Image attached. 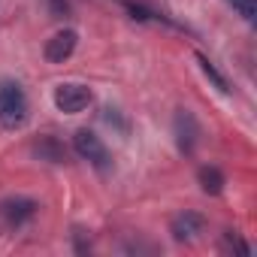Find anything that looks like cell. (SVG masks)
<instances>
[{"label": "cell", "instance_id": "277c9868", "mask_svg": "<svg viewBox=\"0 0 257 257\" xmlns=\"http://www.w3.org/2000/svg\"><path fill=\"white\" fill-rule=\"evenodd\" d=\"M73 149H76V155L82 161L94 164L97 170H106L109 167V149L103 146V140L94 131H88V127H82V131L73 134Z\"/></svg>", "mask_w": 257, "mask_h": 257}, {"label": "cell", "instance_id": "ba28073f", "mask_svg": "<svg viewBox=\"0 0 257 257\" xmlns=\"http://www.w3.org/2000/svg\"><path fill=\"white\" fill-rule=\"evenodd\" d=\"M200 188L206 191V194H221L224 191V173L218 170V167H203L200 170Z\"/></svg>", "mask_w": 257, "mask_h": 257}, {"label": "cell", "instance_id": "3957f363", "mask_svg": "<svg viewBox=\"0 0 257 257\" xmlns=\"http://www.w3.org/2000/svg\"><path fill=\"white\" fill-rule=\"evenodd\" d=\"M91 100H94V94L82 82H61L55 88V106H58V112L79 115V112H85L91 106Z\"/></svg>", "mask_w": 257, "mask_h": 257}, {"label": "cell", "instance_id": "30bf717a", "mask_svg": "<svg viewBox=\"0 0 257 257\" xmlns=\"http://www.w3.org/2000/svg\"><path fill=\"white\" fill-rule=\"evenodd\" d=\"M227 4H230V7H233V13H236V16H242L248 25L257 19V0H227Z\"/></svg>", "mask_w": 257, "mask_h": 257}, {"label": "cell", "instance_id": "9c48e42d", "mask_svg": "<svg viewBox=\"0 0 257 257\" xmlns=\"http://www.w3.org/2000/svg\"><path fill=\"white\" fill-rule=\"evenodd\" d=\"M197 61H200V70L206 73V79H212L218 91H224V94H230V85H227V79H224V76L218 73V67H215V64H212V61H209L206 55H197Z\"/></svg>", "mask_w": 257, "mask_h": 257}, {"label": "cell", "instance_id": "52a82bcc", "mask_svg": "<svg viewBox=\"0 0 257 257\" xmlns=\"http://www.w3.org/2000/svg\"><path fill=\"white\" fill-rule=\"evenodd\" d=\"M203 230H206V218H203L200 212H191V209L179 212V215L170 221V233H173L176 242H194Z\"/></svg>", "mask_w": 257, "mask_h": 257}, {"label": "cell", "instance_id": "8fae6325", "mask_svg": "<svg viewBox=\"0 0 257 257\" xmlns=\"http://www.w3.org/2000/svg\"><path fill=\"white\" fill-rule=\"evenodd\" d=\"M224 248H227V251H239V254H251L248 242H242L236 233H224Z\"/></svg>", "mask_w": 257, "mask_h": 257}, {"label": "cell", "instance_id": "7a4b0ae2", "mask_svg": "<svg viewBox=\"0 0 257 257\" xmlns=\"http://www.w3.org/2000/svg\"><path fill=\"white\" fill-rule=\"evenodd\" d=\"M40 212V203L31 197H10L0 203V227L4 230H22L25 224H31Z\"/></svg>", "mask_w": 257, "mask_h": 257}, {"label": "cell", "instance_id": "6da1fadb", "mask_svg": "<svg viewBox=\"0 0 257 257\" xmlns=\"http://www.w3.org/2000/svg\"><path fill=\"white\" fill-rule=\"evenodd\" d=\"M31 118L28 94L19 82H0V127L4 131H22Z\"/></svg>", "mask_w": 257, "mask_h": 257}, {"label": "cell", "instance_id": "5b68a950", "mask_svg": "<svg viewBox=\"0 0 257 257\" xmlns=\"http://www.w3.org/2000/svg\"><path fill=\"white\" fill-rule=\"evenodd\" d=\"M76 46H79V34H76L73 28H64V31H58V34H52V37L46 40L43 55H46L49 64H64V61L73 58Z\"/></svg>", "mask_w": 257, "mask_h": 257}, {"label": "cell", "instance_id": "8992f818", "mask_svg": "<svg viewBox=\"0 0 257 257\" xmlns=\"http://www.w3.org/2000/svg\"><path fill=\"white\" fill-rule=\"evenodd\" d=\"M173 131H176V143L185 155H191L197 149V140H200V124L194 118L191 109H179L176 118H173Z\"/></svg>", "mask_w": 257, "mask_h": 257}, {"label": "cell", "instance_id": "7c38bea8", "mask_svg": "<svg viewBox=\"0 0 257 257\" xmlns=\"http://www.w3.org/2000/svg\"><path fill=\"white\" fill-rule=\"evenodd\" d=\"M52 7H55V10H58V13H61V10H64V7H67V0H52Z\"/></svg>", "mask_w": 257, "mask_h": 257}]
</instances>
